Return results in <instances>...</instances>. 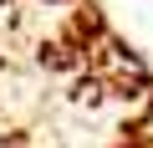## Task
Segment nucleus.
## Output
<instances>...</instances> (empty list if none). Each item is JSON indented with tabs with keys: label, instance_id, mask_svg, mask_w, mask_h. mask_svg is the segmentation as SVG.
<instances>
[{
	"label": "nucleus",
	"instance_id": "obj_1",
	"mask_svg": "<svg viewBox=\"0 0 153 148\" xmlns=\"http://www.w3.org/2000/svg\"><path fill=\"white\" fill-rule=\"evenodd\" d=\"M117 148H148V143H138V138H128V143H117Z\"/></svg>",
	"mask_w": 153,
	"mask_h": 148
}]
</instances>
